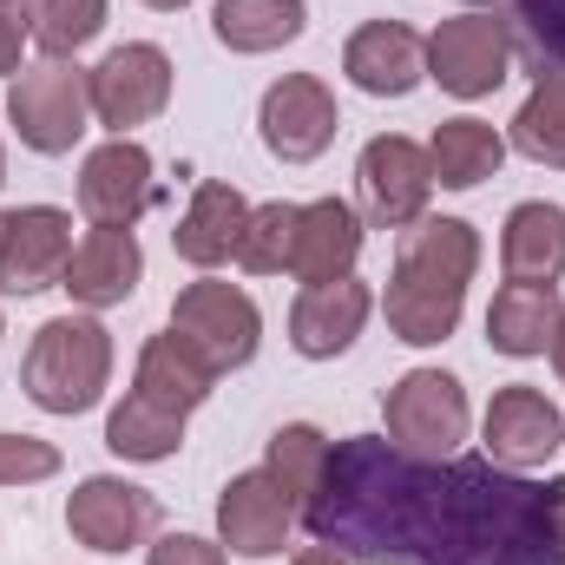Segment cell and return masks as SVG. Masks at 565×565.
<instances>
[{
  "label": "cell",
  "instance_id": "obj_17",
  "mask_svg": "<svg viewBox=\"0 0 565 565\" xmlns=\"http://www.w3.org/2000/svg\"><path fill=\"white\" fill-rule=\"evenodd\" d=\"M369 309H375V296H369L362 277L316 282V289H302V296L289 302V349H296L302 362H335V355H349L355 335L369 329Z\"/></svg>",
  "mask_w": 565,
  "mask_h": 565
},
{
  "label": "cell",
  "instance_id": "obj_40",
  "mask_svg": "<svg viewBox=\"0 0 565 565\" xmlns=\"http://www.w3.org/2000/svg\"><path fill=\"white\" fill-rule=\"evenodd\" d=\"M0 335H7V322H0Z\"/></svg>",
  "mask_w": 565,
  "mask_h": 565
},
{
  "label": "cell",
  "instance_id": "obj_12",
  "mask_svg": "<svg viewBox=\"0 0 565 565\" xmlns=\"http://www.w3.org/2000/svg\"><path fill=\"white\" fill-rule=\"evenodd\" d=\"M151 526H158V500L132 480H119V473H93L66 493V533L86 553H106V559L132 553V546L151 540Z\"/></svg>",
  "mask_w": 565,
  "mask_h": 565
},
{
  "label": "cell",
  "instance_id": "obj_14",
  "mask_svg": "<svg viewBox=\"0 0 565 565\" xmlns=\"http://www.w3.org/2000/svg\"><path fill=\"white\" fill-rule=\"evenodd\" d=\"M296 526V500L270 480V467L231 473L217 493V546L231 559H277Z\"/></svg>",
  "mask_w": 565,
  "mask_h": 565
},
{
  "label": "cell",
  "instance_id": "obj_7",
  "mask_svg": "<svg viewBox=\"0 0 565 565\" xmlns=\"http://www.w3.org/2000/svg\"><path fill=\"white\" fill-rule=\"evenodd\" d=\"M507 66H513V33L487 13V7H467L454 20H440L427 33V79L454 99H487L507 86Z\"/></svg>",
  "mask_w": 565,
  "mask_h": 565
},
{
  "label": "cell",
  "instance_id": "obj_10",
  "mask_svg": "<svg viewBox=\"0 0 565 565\" xmlns=\"http://www.w3.org/2000/svg\"><path fill=\"white\" fill-rule=\"evenodd\" d=\"M480 447H487V460L507 467V473H533V467H546V460L565 447L559 402H553L546 388L507 382V388L487 402V415H480Z\"/></svg>",
  "mask_w": 565,
  "mask_h": 565
},
{
  "label": "cell",
  "instance_id": "obj_16",
  "mask_svg": "<svg viewBox=\"0 0 565 565\" xmlns=\"http://www.w3.org/2000/svg\"><path fill=\"white\" fill-rule=\"evenodd\" d=\"M342 73H349V86L369 93V99H408L427 79V40L415 26H402V20H369V26L349 33Z\"/></svg>",
  "mask_w": 565,
  "mask_h": 565
},
{
  "label": "cell",
  "instance_id": "obj_2",
  "mask_svg": "<svg viewBox=\"0 0 565 565\" xmlns=\"http://www.w3.org/2000/svg\"><path fill=\"white\" fill-rule=\"evenodd\" d=\"M480 270V231L467 217H422L402 231L395 270H388V335L408 349H440L460 329L467 309V282Z\"/></svg>",
  "mask_w": 565,
  "mask_h": 565
},
{
  "label": "cell",
  "instance_id": "obj_28",
  "mask_svg": "<svg viewBox=\"0 0 565 565\" xmlns=\"http://www.w3.org/2000/svg\"><path fill=\"white\" fill-rule=\"evenodd\" d=\"M329 434L309 422H282L270 434V454H264V467H270V480H277L282 493L296 500V520H302V507L316 500V487H322V473H329Z\"/></svg>",
  "mask_w": 565,
  "mask_h": 565
},
{
  "label": "cell",
  "instance_id": "obj_1",
  "mask_svg": "<svg viewBox=\"0 0 565 565\" xmlns=\"http://www.w3.org/2000/svg\"><path fill=\"white\" fill-rule=\"evenodd\" d=\"M302 526L369 565H559L553 487L460 454L408 460L375 434L329 447Z\"/></svg>",
  "mask_w": 565,
  "mask_h": 565
},
{
  "label": "cell",
  "instance_id": "obj_5",
  "mask_svg": "<svg viewBox=\"0 0 565 565\" xmlns=\"http://www.w3.org/2000/svg\"><path fill=\"white\" fill-rule=\"evenodd\" d=\"M382 422H388V447H402L408 460H454L473 427V408L447 369H408L402 382H388Z\"/></svg>",
  "mask_w": 565,
  "mask_h": 565
},
{
  "label": "cell",
  "instance_id": "obj_8",
  "mask_svg": "<svg viewBox=\"0 0 565 565\" xmlns=\"http://www.w3.org/2000/svg\"><path fill=\"white\" fill-rule=\"evenodd\" d=\"M86 86H93V119L113 139H132V126H151L171 106V53L151 40H126L86 73Z\"/></svg>",
  "mask_w": 565,
  "mask_h": 565
},
{
  "label": "cell",
  "instance_id": "obj_15",
  "mask_svg": "<svg viewBox=\"0 0 565 565\" xmlns=\"http://www.w3.org/2000/svg\"><path fill=\"white\" fill-rule=\"evenodd\" d=\"M151 151L139 139H106L86 151L79 164V211L86 224H106V231H132L151 198H158V178H151Z\"/></svg>",
  "mask_w": 565,
  "mask_h": 565
},
{
  "label": "cell",
  "instance_id": "obj_20",
  "mask_svg": "<svg viewBox=\"0 0 565 565\" xmlns=\"http://www.w3.org/2000/svg\"><path fill=\"white\" fill-rule=\"evenodd\" d=\"M244 224H250V198H244L237 184H224V178H204V184L191 191L178 231H171V250H178L191 270H217V264L237 257Z\"/></svg>",
  "mask_w": 565,
  "mask_h": 565
},
{
  "label": "cell",
  "instance_id": "obj_26",
  "mask_svg": "<svg viewBox=\"0 0 565 565\" xmlns=\"http://www.w3.org/2000/svg\"><path fill=\"white\" fill-rule=\"evenodd\" d=\"M106 447L132 467H158L184 447V415H171L151 395L126 388V402H113V415H106Z\"/></svg>",
  "mask_w": 565,
  "mask_h": 565
},
{
  "label": "cell",
  "instance_id": "obj_4",
  "mask_svg": "<svg viewBox=\"0 0 565 565\" xmlns=\"http://www.w3.org/2000/svg\"><path fill=\"white\" fill-rule=\"evenodd\" d=\"M7 119L26 151L40 158H66L73 145L93 132V86H86V66L73 60H40V66H20L13 86H7Z\"/></svg>",
  "mask_w": 565,
  "mask_h": 565
},
{
  "label": "cell",
  "instance_id": "obj_21",
  "mask_svg": "<svg viewBox=\"0 0 565 565\" xmlns=\"http://www.w3.org/2000/svg\"><path fill=\"white\" fill-rule=\"evenodd\" d=\"M132 388L151 395L158 408H171V415H191V408H204L211 402V388H217V369L178 335V329H158L151 342L139 349V369H132Z\"/></svg>",
  "mask_w": 565,
  "mask_h": 565
},
{
  "label": "cell",
  "instance_id": "obj_32",
  "mask_svg": "<svg viewBox=\"0 0 565 565\" xmlns=\"http://www.w3.org/2000/svg\"><path fill=\"white\" fill-rule=\"evenodd\" d=\"M60 473V447L40 434H0V487H33Z\"/></svg>",
  "mask_w": 565,
  "mask_h": 565
},
{
  "label": "cell",
  "instance_id": "obj_9",
  "mask_svg": "<svg viewBox=\"0 0 565 565\" xmlns=\"http://www.w3.org/2000/svg\"><path fill=\"white\" fill-rule=\"evenodd\" d=\"M355 191H362V217H369L375 231H408V224H422L427 198H434L427 145L402 139V132L369 139L362 158H355Z\"/></svg>",
  "mask_w": 565,
  "mask_h": 565
},
{
  "label": "cell",
  "instance_id": "obj_22",
  "mask_svg": "<svg viewBox=\"0 0 565 565\" xmlns=\"http://www.w3.org/2000/svg\"><path fill=\"white\" fill-rule=\"evenodd\" d=\"M500 270L507 282H559L565 277V204L526 198L500 224Z\"/></svg>",
  "mask_w": 565,
  "mask_h": 565
},
{
  "label": "cell",
  "instance_id": "obj_19",
  "mask_svg": "<svg viewBox=\"0 0 565 565\" xmlns=\"http://www.w3.org/2000/svg\"><path fill=\"white\" fill-rule=\"evenodd\" d=\"M355 257H362V211H355V204L316 198V204L296 211V257H289V277L302 282V289L355 277Z\"/></svg>",
  "mask_w": 565,
  "mask_h": 565
},
{
  "label": "cell",
  "instance_id": "obj_39",
  "mask_svg": "<svg viewBox=\"0 0 565 565\" xmlns=\"http://www.w3.org/2000/svg\"><path fill=\"white\" fill-rule=\"evenodd\" d=\"M0 184H7V145H0Z\"/></svg>",
  "mask_w": 565,
  "mask_h": 565
},
{
  "label": "cell",
  "instance_id": "obj_35",
  "mask_svg": "<svg viewBox=\"0 0 565 565\" xmlns=\"http://www.w3.org/2000/svg\"><path fill=\"white\" fill-rule=\"evenodd\" d=\"M553 546H559V565H565V480H553Z\"/></svg>",
  "mask_w": 565,
  "mask_h": 565
},
{
  "label": "cell",
  "instance_id": "obj_11",
  "mask_svg": "<svg viewBox=\"0 0 565 565\" xmlns=\"http://www.w3.org/2000/svg\"><path fill=\"white\" fill-rule=\"evenodd\" d=\"M257 132H264V151L282 158V164L322 158V151L335 145V132H342L335 93H329L316 73H282L277 86L264 93V106H257Z\"/></svg>",
  "mask_w": 565,
  "mask_h": 565
},
{
  "label": "cell",
  "instance_id": "obj_33",
  "mask_svg": "<svg viewBox=\"0 0 565 565\" xmlns=\"http://www.w3.org/2000/svg\"><path fill=\"white\" fill-rule=\"evenodd\" d=\"M145 565H231V553L217 546V540H204V533H164Z\"/></svg>",
  "mask_w": 565,
  "mask_h": 565
},
{
  "label": "cell",
  "instance_id": "obj_6",
  "mask_svg": "<svg viewBox=\"0 0 565 565\" xmlns=\"http://www.w3.org/2000/svg\"><path fill=\"white\" fill-rule=\"evenodd\" d=\"M164 329H178L217 375H231V369H244L250 355H257V342H264V309L237 289V282H184L178 296H171V322Z\"/></svg>",
  "mask_w": 565,
  "mask_h": 565
},
{
  "label": "cell",
  "instance_id": "obj_37",
  "mask_svg": "<svg viewBox=\"0 0 565 565\" xmlns=\"http://www.w3.org/2000/svg\"><path fill=\"white\" fill-rule=\"evenodd\" d=\"M553 369H559V382H565V316H559V329H553Z\"/></svg>",
  "mask_w": 565,
  "mask_h": 565
},
{
  "label": "cell",
  "instance_id": "obj_29",
  "mask_svg": "<svg viewBox=\"0 0 565 565\" xmlns=\"http://www.w3.org/2000/svg\"><path fill=\"white\" fill-rule=\"evenodd\" d=\"M513 151H520V158H533V164L565 171V66L533 79L526 106L513 113Z\"/></svg>",
  "mask_w": 565,
  "mask_h": 565
},
{
  "label": "cell",
  "instance_id": "obj_38",
  "mask_svg": "<svg viewBox=\"0 0 565 565\" xmlns=\"http://www.w3.org/2000/svg\"><path fill=\"white\" fill-rule=\"evenodd\" d=\"M151 13H178V7H191V0H145Z\"/></svg>",
  "mask_w": 565,
  "mask_h": 565
},
{
  "label": "cell",
  "instance_id": "obj_24",
  "mask_svg": "<svg viewBox=\"0 0 565 565\" xmlns=\"http://www.w3.org/2000/svg\"><path fill=\"white\" fill-rule=\"evenodd\" d=\"M309 26V0H217L211 7V33L224 53H277L289 40H302Z\"/></svg>",
  "mask_w": 565,
  "mask_h": 565
},
{
  "label": "cell",
  "instance_id": "obj_25",
  "mask_svg": "<svg viewBox=\"0 0 565 565\" xmlns=\"http://www.w3.org/2000/svg\"><path fill=\"white\" fill-rule=\"evenodd\" d=\"M507 139L487 126V119H440L434 139H427V164H434V184L440 191H473L500 171Z\"/></svg>",
  "mask_w": 565,
  "mask_h": 565
},
{
  "label": "cell",
  "instance_id": "obj_34",
  "mask_svg": "<svg viewBox=\"0 0 565 565\" xmlns=\"http://www.w3.org/2000/svg\"><path fill=\"white\" fill-rule=\"evenodd\" d=\"M26 13H20V0H0V79H13L20 73V53H26Z\"/></svg>",
  "mask_w": 565,
  "mask_h": 565
},
{
  "label": "cell",
  "instance_id": "obj_31",
  "mask_svg": "<svg viewBox=\"0 0 565 565\" xmlns=\"http://www.w3.org/2000/svg\"><path fill=\"white\" fill-rule=\"evenodd\" d=\"M296 211L302 204H250V224H244V244H237V264L250 270V277H282L289 270V257H296Z\"/></svg>",
  "mask_w": 565,
  "mask_h": 565
},
{
  "label": "cell",
  "instance_id": "obj_3",
  "mask_svg": "<svg viewBox=\"0 0 565 565\" xmlns=\"http://www.w3.org/2000/svg\"><path fill=\"white\" fill-rule=\"evenodd\" d=\"M20 388L40 415L99 408L113 388V329L93 309H66V316L40 322L26 342V362H20Z\"/></svg>",
  "mask_w": 565,
  "mask_h": 565
},
{
  "label": "cell",
  "instance_id": "obj_23",
  "mask_svg": "<svg viewBox=\"0 0 565 565\" xmlns=\"http://www.w3.org/2000/svg\"><path fill=\"white\" fill-rule=\"evenodd\" d=\"M565 302L559 282H507L493 289V309H487V342L513 362H533L553 349V329H559Z\"/></svg>",
  "mask_w": 565,
  "mask_h": 565
},
{
  "label": "cell",
  "instance_id": "obj_13",
  "mask_svg": "<svg viewBox=\"0 0 565 565\" xmlns=\"http://www.w3.org/2000/svg\"><path fill=\"white\" fill-rule=\"evenodd\" d=\"M73 257V217L60 204H20L0 211V296H40L66 277Z\"/></svg>",
  "mask_w": 565,
  "mask_h": 565
},
{
  "label": "cell",
  "instance_id": "obj_30",
  "mask_svg": "<svg viewBox=\"0 0 565 565\" xmlns=\"http://www.w3.org/2000/svg\"><path fill=\"white\" fill-rule=\"evenodd\" d=\"M20 13L46 60H73L79 46L106 33V0H20Z\"/></svg>",
  "mask_w": 565,
  "mask_h": 565
},
{
  "label": "cell",
  "instance_id": "obj_18",
  "mask_svg": "<svg viewBox=\"0 0 565 565\" xmlns=\"http://www.w3.org/2000/svg\"><path fill=\"white\" fill-rule=\"evenodd\" d=\"M145 277V250L132 231H106V224H93L79 244H73V257H66V277L60 289L79 302V309H119Z\"/></svg>",
  "mask_w": 565,
  "mask_h": 565
},
{
  "label": "cell",
  "instance_id": "obj_27",
  "mask_svg": "<svg viewBox=\"0 0 565 565\" xmlns=\"http://www.w3.org/2000/svg\"><path fill=\"white\" fill-rule=\"evenodd\" d=\"M487 13L513 33V60L540 73L565 66V0H487Z\"/></svg>",
  "mask_w": 565,
  "mask_h": 565
},
{
  "label": "cell",
  "instance_id": "obj_36",
  "mask_svg": "<svg viewBox=\"0 0 565 565\" xmlns=\"http://www.w3.org/2000/svg\"><path fill=\"white\" fill-rule=\"evenodd\" d=\"M289 565H349V559H342L335 546H322V540H316V546H302V553H296Z\"/></svg>",
  "mask_w": 565,
  "mask_h": 565
}]
</instances>
